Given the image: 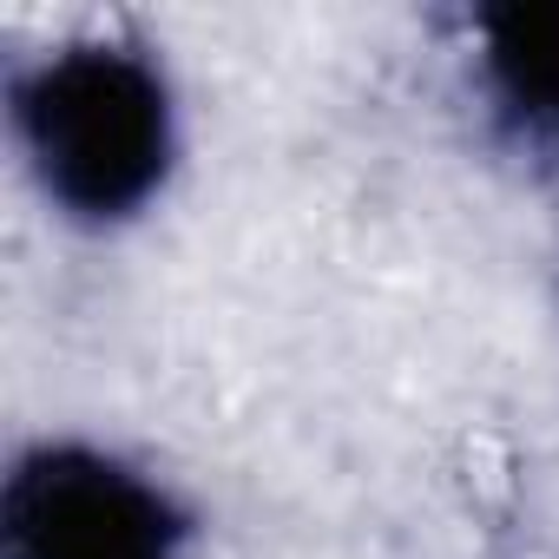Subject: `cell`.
I'll list each match as a JSON object with an SVG mask.
<instances>
[{
    "mask_svg": "<svg viewBox=\"0 0 559 559\" xmlns=\"http://www.w3.org/2000/svg\"><path fill=\"white\" fill-rule=\"evenodd\" d=\"M21 132L47 191L80 217L139 211L171 165L165 80L119 47H73L21 93Z\"/></svg>",
    "mask_w": 559,
    "mask_h": 559,
    "instance_id": "obj_1",
    "label": "cell"
},
{
    "mask_svg": "<svg viewBox=\"0 0 559 559\" xmlns=\"http://www.w3.org/2000/svg\"><path fill=\"white\" fill-rule=\"evenodd\" d=\"M0 533L8 559H178L185 539L152 480L86 448H47L21 461Z\"/></svg>",
    "mask_w": 559,
    "mask_h": 559,
    "instance_id": "obj_2",
    "label": "cell"
},
{
    "mask_svg": "<svg viewBox=\"0 0 559 559\" xmlns=\"http://www.w3.org/2000/svg\"><path fill=\"white\" fill-rule=\"evenodd\" d=\"M493 93L513 119L559 139V0H513L480 21Z\"/></svg>",
    "mask_w": 559,
    "mask_h": 559,
    "instance_id": "obj_3",
    "label": "cell"
}]
</instances>
